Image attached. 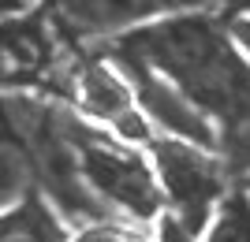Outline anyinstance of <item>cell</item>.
I'll use <instances>...</instances> for the list:
<instances>
[{"label": "cell", "mask_w": 250, "mask_h": 242, "mask_svg": "<svg viewBox=\"0 0 250 242\" xmlns=\"http://www.w3.org/2000/svg\"><path fill=\"white\" fill-rule=\"evenodd\" d=\"M228 34H231V41H235V49L250 60V15H231Z\"/></svg>", "instance_id": "cell-12"}, {"label": "cell", "mask_w": 250, "mask_h": 242, "mask_svg": "<svg viewBox=\"0 0 250 242\" xmlns=\"http://www.w3.org/2000/svg\"><path fill=\"white\" fill-rule=\"evenodd\" d=\"M42 4V0H0V22L15 19V15H26V11H34Z\"/></svg>", "instance_id": "cell-14"}, {"label": "cell", "mask_w": 250, "mask_h": 242, "mask_svg": "<svg viewBox=\"0 0 250 242\" xmlns=\"http://www.w3.org/2000/svg\"><path fill=\"white\" fill-rule=\"evenodd\" d=\"M157 242H194V235H187L176 220L161 216V227H157Z\"/></svg>", "instance_id": "cell-13"}, {"label": "cell", "mask_w": 250, "mask_h": 242, "mask_svg": "<svg viewBox=\"0 0 250 242\" xmlns=\"http://www.w3.org/2000/svg\"><path fill=\"white\" fill-rule=\"evenodd\" d=\"M60 34L42 8L0 22V90H38L60 71Z\"/></svg>", "instance_id": "cell-6"}, {"label": "cell", "mask_w": 250, "mask_h": 242, "mask_svg": "<svg viewBox=\"0 0 250 242\" xmlns=\"http://www.w3.org/2000/svg\"><path fill=\"white\" fill-rule=\"evenodd\" d=\"M116 63H138L176 86L213 127L250 134V60L235 49L228 22L213 11L176 15L112 41Z\"/></svg>", "instance_id": "cell-1"}, {"label": "cell", "mask_w": 250, "mask_h": 242, "mask_svg": "<svg viewBox=\"0 0 250 242\" xmlns=\"http://www.w3.org/2000/svg\"><path fill=\"white\" fill-rule=\"evenodd\" d=\"M67 242H153L146 231H138V227H124V223H90L83 227L79 235H71Z\"/></svg>", "instance_id": "cell-11"}, {"label": "cell", "mask_w": 250, "mask_h": 242, "mask_svg": "<svg viewBox=\"0 0 250 242\" xmlns=\"http://www.w3.org/2000/svg\"><path fill=\"white\" fill-rule=\"evenodd\" d=\"M60 134L83 190L104 216L120 212L135 223H149L165 216V198H161L153 164L142 153V146L120 142L71 116L63 119Z\"/></svg>", "instance_id": "cell-2"}, {"label": "cell", "mask_w": 250, "mask_h": 242, "mask_svg": "<svg viewBox=\"0 0 250 242\" xmlns=\"http://www.w3.org/2000/svg\"><path fill=\"white\" fill-rule=\"evenodd\" d=\"M26 190H34V157L26 153L22 138L0 130V209L19 201Z\"/></svg>", "instance_id": "cell-9"}, {"label": "cell", "mask_w": 250, "mask_h": 242, "mask_svg": "<svg viewBox=\"0 0 250 242\" xmlns=\"http://www.w3.org/2000/svg\"><path fill=\"white\" fill-rule=\"evenodd\" d=\"M146 149H149V164H153L161 198H165V216L198 239L206 231L213 209L220 205V198L228 194L224 160L213 149L190 146L179 138H165V134H153L146 142Z\"/></svg>", "instance_id": "cell-3"}, {"label": "cell", "mask_w": 250, "mask_h": 242, "mask_svg": "<svg viewBox=\"0 0 250 242\" xmlns=\"http://www.w3.org/2000/svg\"><path fill=\"white\" fill-rule=\"evenodd\" d=\"M120 67H124L127 82L135 90L138 112L153 127V134L165 130V138H179V142L213 149V153L220 149V134H217V127H213V119L202 116L176 86H168L161 74H153L149 67H138V63H120Z\"/></svg>", "instance_id": "cell-7"}, {"label": "cell", "mask_w": 250, "mask_h": 242, "mask_svg": "<svg viewBox=\"0 0 250 242\" xmlns=\"http://www.w3.org/2000/svg\"><path fill=\"white\" fill-rule=\"evenodd\" d=\"M224 0H42L38 8L63 41L97 45L153 26L161 19L213 11Z\"/></svg>", "instance_id": "cell-4"}, {"label": "cell", "mask_w": 250, "mask_h": 242, "mask_svg": "<svg viewBox=\"0 0 250 242\" xmlns=\"http://www.w3.org/2000/svg\"><path fill=\"white\" fill-rule=\"evenodd\" d=\"M206 242H250V190L228 186L206 223Z\"/></svg>", "instance_id": "cell-10"}, {"label": "cell", "mask_w": 250, "mask_h": 242, "mask_svg": "<svg viewBox=\"0 0 250 242\" xmlns=\"http://www.w3.org/2000/svg\"><path fill=\"white\" fill-rule=\"evenodd\" d=\"M71 101L90 123L104 134L131 142V146H146L153 138V127L138 112L135 90L127 82L124 67L116 60H86L71 71Z\"/></svg>", "instance_id": "cell-5"}, {"label": "cell", "mask_w": 250, "mask_h": 242, "mask_svg": "<svg viewBox=\"0 0 250 242\" xmlns=\"http://www.w3.org/2000/svg\"><path fill=\"white\" fill-rule=\"evenodd\" d=\"M67 239L71 235L63 227L56 205L38 186L0 209V242H67Z\"/></svg>", "instance_id": "cell-8"}]
</instances>
